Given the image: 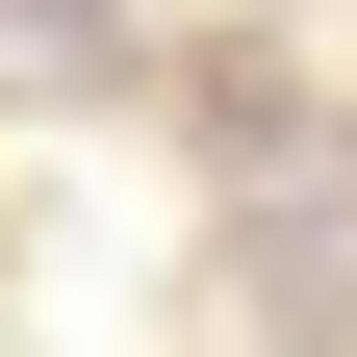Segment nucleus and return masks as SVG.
<instances>
[{
  "instance_id": "f257e3e1",
  "label": "nucleus",
  "mask_w": 357,
  "mask_h": 357,
  "mask_svg": "<svg viewBox=\"0 0 357 357\" xmlns=\"http://www.w3.org/2000/svg\"><path fill=\"white\" fill-rule=\"evenodd\" d=\"M128 77H153L128 0H0V102H128Z\"/></svg>"
}]
</instances>
